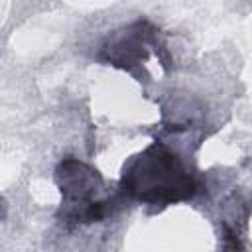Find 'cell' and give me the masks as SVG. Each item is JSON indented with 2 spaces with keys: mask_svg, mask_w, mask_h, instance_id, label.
I'll list each match as a JSON object with an SVG mask.
<instances>
[{
  "mask_svg": "<svg viewBox=\"0 0 252 252\" xmlns=\"http://www.w3.org/2000/svg\"><path fill=\"white\" fill-rule=\"evenodd\" d=\"M193 181L187 177L167 150L152 146L124 175V189L142 201H171L193 193Z\"/></svg>",
  "mask_w": 252,
  "mask_h": 252,
  "instance_id": "cell-1",
  "label": "cell"
}]
</instances>
